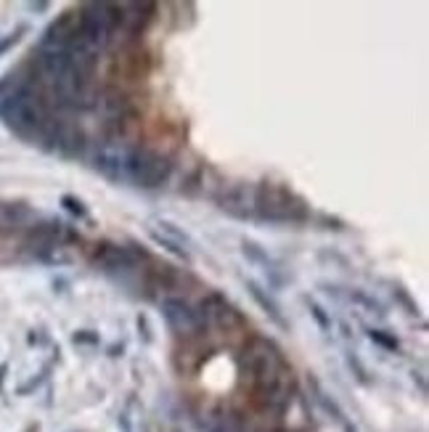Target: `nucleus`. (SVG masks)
I'll use <instances>...</instances> for the list:
<instances>
[{"mask_svg":"<svg viewBox=\"0 0 429 432\" xmlns=\"http://www.w3.org/2000/svg\"><path fill=\"white\" fill-rule=\"evenodd\" d=\"M0 120L24 144L43 146L50 125L56 120L35 74L19 83L6 98H0Z\"/></svg>","mask_w":429,"mask_h":432,"instance_id":"nucleus-1","label":"nucleus"},{"mask_svg":"<svg viewBox=\"0 0 429 432\" xmlns=\"http://www.w3.org/2000/svg\"><path fill=\"white\" fill-rule=\"evenodd\" d=\"M310 217H313L310 204L289 186L275 180L254 183V220L275 223V226H284V223L299 226V223H308Z\"/></svg>","mask_w":429,"mask_h":432,"instance_id":"nucleus-2","label":"nucleus"},{"mask_svg":"<svg viewBox=\"0 0 429 432\" xmlns=\"http://www.w3.org/2000/svg\"><path fill=\"white\" fill-rule=\"evenodd\" d=\"M80 241V234L74 226L64 223V220H37L32 226H27L22 239V250L37 263L61 265L72 260V244Z\"/></svg>","mask_w":429,"mask_h":432,"instance_id":"nucleus-3","label":"nucleus"},{"mask_svg":"<svg viewBox=\"0 0 429 432\" xmlns=\"http://www.w3.org/2000/svg\"><path fill=\"white\" fill-rule=\"evenodd\" d=\"M88 260L101 268L109 276H119V274H135L141 271L143 263L151 260V255L143 252L135 241H128V244H119V241H109L101 239L90 244L88 250Z\"/></svg>","mask_w":429,"mask_h":432,"instance_id":"nucleus-4","label":"nucleus"},{"mask_svg":"<svg viewBox=\"0 0 429 432\" xmlns=\"http://www.w3.org/2000/svg\"><path fill=\"white\" fill-rule=\"evenodd\" d=\"M77 11H80V29L85 40L98 53L109 48V43L114 40L122 25V3H85Z\"/></svg>","mask_w":429,"mask_h":432,"instance_id":"nucleus-5","label":"nucleus"},{"mask_svg":"<svg viewBox=\"0 0 429 432\" xmlns=\"http://www.w3.org/2000/svg\"><path fill=\"white\" fill-rule=\"evenodd\" d=\"M241 363H244L247 374L252 377L254 387L273 382V379H278L284 372H289L278 345L271 342L268 337H260V335H254L247 339L244 353H241Z\"/></svg>","mask_w":429,"mask_h":432,"instance_id":"nucleus-6","label":"nucleus"},{"mask_svg":"<svg viewBox=\"0 0 429 432\" xmlns=\"http://www.w3.org/2000/svg\"><path fill=\"white\" fill-rule=\"evenodd\" d=\"M172 175V159L156 151L151 146L132 144L130 162H128V186L138 189H159Z\"/></svg>","mask_w":429,"mask_h":432,"instance_id":"nucleus-7","label":"nucleus"},{"mask_svg":"<svg viewBox=\"0 0 429 432\" xmlns=\"http://www.w3.org/2000/svg\"><path fill=\"white\" fill-rule=\"evenodd\" d=\"M162 316H165L167 329L180 339H202L207 335V326H204L202 316L196 313V308L183 297H165L162 300Z\"/></svg>","mask_w":429,"mask_h":432,"instance_id":"nucleus-8","label":"nucleus"},{"mask_svg":"<svg viewBox=\"0 0 429 432\" xmlns=\"http://www.w3.org/2000/svg\"><path fill=\"white\" fill-rule=\"evenodd\" d=\"M40 149L48 154H59L61 159H83L85 151H88V135L74 122L53 120Z\"/></svg>","mask_w":429,"mask_h":432,"instance_id":"nucleus-9","label":"nucleus"},{"mask_svg":"<svg viewBox=\"0 0 429 432\" xmlns=\"http://www.w3.org/2000/svg\"><path fill=\"white\" fill-rule=\"evenodd\" d=\"M130 141H104L93 156V170L109 183L128 186V162H130Z\"/></svg>","mask_w":429,"mask_h":432,"instance_id":"nucleus-10","label":"nucleus"},{"mask_svg":"<svg viewBox=\"0 0 429 432\" xmlns=\"http://www.w3.org/2000/svg\"><path fill=\"white\" fill-rule=\"evenodd\" d=\"M220 212L233 220H254V183L250 180H233L226 183L223 191L214 196Z\"/></svg>","mask_w":429,"mask_h":432,"instance_id":"nucleus-11","label":"nucleus"},{"mask_svg":"<svg viewBox=\"0 0 429 432\" xmlns=\"http://www.w3.org/2000/svg\"><path fill=\"white\" fill-rule=\"evenodd\" d=\"M196 313L202 316L207 329H212V326L233 329V326L244 324V316L236 311V305H231V300L223 292H204L196 302Z\"/></svg>","mask_w":429,"mask_h":432,"instance_id":"nucleus-12","label":"nucleus"},{"mask_svg":"<svg viewBox=\"0 0 429 432\" xmlns=\"http://www.w3.org/2000/svg\"><path fill=\"white\" fill-rule=\"evenodd\" d=\"M297 396L294 393V377H292V369L284 372L278 379L268 384H260V387H254V398H257V403L262 408H268V411H284L289 403H292V398Z\"/></svg>","mask_w":429,"mask_h":432,"instance_id":"nucleus-13","label":"nucleus"},{"mask_svg":"<svg viewBox=\"0 0 429 432\" xmlns=\"http://www.w3.org/2000/svg\"><path fill=\"white\" fill-rule=\"evenodd\" d=\"M241 255L250 260L254 268H260L262 274H265V278H268V287H273V289H281L286 284V274H284V268L275 263L271 255L262 250L257 241H252V239H241Z\"/></svg>","mask_w":429,"mask_h":432,"instance_id":"nucleus-14","label":"nucleus"},{"mask_svg":"<svg viewBox=\"0 0 429 432\" xmlns=\"http://www.w3.org/2000/svg\"><path fill=\"white\" fill-rule=\"evenodd\" d=\"M223 186H226V180L217 175V170L210 168V165H202L183 183L180 191L186 194V196H210V199H214L217 194L223 191Z\"/></svg>","mask_w":429,"mask_h":432,"instance_id":"nucleus-15","label":"nucleus"},{"mask_svg":"<svg viewBox=\"0 0 429 432\" xmlns=\"http://www.w3.org/2000/svg\"><path fill=\"white\" fill-rule=\"evenodd\" d=\"M244 287H247V292L252 295V300L260 305V311L265 313V316H268V318H271V321H273L278 329H289V321H286V316H284V311H281V305H278V302H275L273 297L268 295V289H262L260 284L254 281V278H247V281H244Z\"/></svg>","mask_w":429,"mask_h":432,"instance_id":"nucleus-16","label":"nucleus"},{"mask_svg":"<svg viewBox=\"0 0 429 432\" xmlns=\"http://www.w3.org/2000/svg\"><path fill=\"white\" fill-rule=\"evenodd\" d=\"M310 390H313V398H315V403H318V406H321L323 411H326V414H329V417H332V419L336 421L339 427H342V430H345V432H355V424L347 419V414L342 411V406H339V403H336V400H334V398L329 396L326 390H323L321 384H318V379H310Z\"/></svg>","mask_w":429,"mask_h":432,"instance_id":"nucleus-17","label":"nucleus"},{"mask_svg":"<svg viewBox=\"0 0 429 432\" xmlns=\"http://www.w3.org/2000/svg\"><path fill=\"white\" fill-rule=\"evenodd\" d=\"M32 217V210L22 202L0 204V226L6 229H27V220Z\"/></svg>","mask_w":429,"mask_h":432,"instance_id":"nucleus-18","label":"nucleus"},{"mask_svg":"<svg viewBox=\"0 0 429 432\" xmlns=\"http://www.w3.org/2000/svg\"><path fill=\"white\" fill-rule=\"evenodd\" d=\"M156 234H162L165 239H170L172 244H178V247H183V250H189L193 247V241H191V236L186 234L183 229H178L175 223H170V220H156Z\"/></svg>","mask_w":429,"mask_h":432,"instance_id":"nucleus-19","label":"nucleus"},{"mask_svg":"<svg viewBox=\"0 0 429 432\" xmlns=\"http://www.w3.org/2000/svg\"><path fill=\"white\" fill-rule=\"evenodd\" d=\"M347 300L353 302V305H360L366 313H374L376 318H384V316H387L384 305H381L379 300H374L371 295H366L363 289H350V292H347Z\"/></svg>","mask_w":429,"mask_h":432,"instance_id":"nucleus-20","label":"nucleus"},{"mask_svg":"<svg viewBox=\"0 0 429 432\" xmlns=\"http://www.w3.org/2000/svg\"><path fill=\"white\" fill-rule=\"evenodd\" d=\"M149 236H151V241H154V244H159L165 252L172 255V257H178V260H183V263H191V252H189V250H183V247H178V244H172V241L165 239L162 234H156L154 229H149Z\"/></svg>","mask_w":429,"mask_h":432,"instance_id":"nucleus-21","label":"nucleus"},{"mask_svg":"<svg viewBox=\"0 0 429 432\" xmlns=\"http://www.w3.org/2000/svg\"><path fill=\"white\" fill-rule=\"evenodd\" d=\"M369 337L371 342H376L381 350H387V353H397L400 350V342H397V337L390 335V332H384V329H369Z\"/></svg>","mask_w":429,"mask_h":432,"instance_id":"nucleus-22","label":"nucleus"},{"mask_svg":"<svg viewBox=\"0 0 429 432\" xmlns=\"http://www.w3.org/2000/svg\"><path fill=\"white\" fill-rule=\"evenodd\" d=\"M61 207L69 212L72 217H77V220H88V207L80 196H74V194H64L61 196Z\"/></svg>","mask_w":429,"mask_h":432,"instance_id":"nucleus-23","label":"nucleus"},{"mask_svg":"<svg viewBox=\"0 0 429 432\" xmlns=\"http://www.w3.org/2000/svg\"><path fill=\"white\" fill-rule=\"evenodd\" d=\"M305 305H308L310 316L315 318V324L321 326V332H332V316L323 311V308L315 300H310V297H305Z\"/></svg>","mask_w":429,"mask_h":432,"instance_id":"nucleus-24","label":"nucleus"},{"mask_svg":"<svg viewBox=\"0 0 429 432\" xmlns=\"http://www.w3.org/2000/svg\"><path fill=\"white\" fill-rule=\"evenodd\" d=\"M393 295H395V300L400 302V305H403L405 311L411 313V316H418V305H416V300H414V297H411V295H408V289L405 287H400V284H395L393 287Z\"/></svg>","mask_w":429,"mask_h":432,"instance_id":"nucleus-25","label":"nucleus"},{"mask_svg":"<svg viewBox=\"0 0 429 432\" xmlns=\"http://www.w3.org/2000/svg\"><path fill=\"white\" fill-rule=\"evenodd\" d=\"M24 32H27V25H19L13 32H8L6 37H0V56H3V53H8L13 46H19V43H22V37H24Z\"/></svg>","mask_w":429,"mask_h":432,"instance_id":"nucleus-26","label":"nucleus"},{"mask_svg":"<svg viewBox=\"0 0 429 432\" xmlns=\"http://www.w3.org/2000/svg\"><path fill=\"white\" fill-rule=\"evenodd\" d=\"M72 342H74V345H98V332L80 329V332L72 335Z\"/></svg>","mask_w":429,"mask_h":432,"instance_id":"nucleus-27","label":"nucleus"},{"mask_svg":"<svg viewBox=\"0 0 429 432\" xmlns=\"http://www.w3.org/2000/svg\"><path fill=\"white\" fill-rule=\"evenodd\" d=\"M347 360H350V366L355 369L358 379H360V382H369V377H366V369H363V363L358 360V356H355V353H350V356H347Z\"/></svg>","mask_w":429,"mask_h":432,"instance_id":"nucleus-28","label":"nucleus"},{"mask_svg":"<svg viewBox=\"0 0 429 432\" xmlns=\"http://www.w3.org/2000/svg\"><path fill=\"white\" fill-rule=\"evenodd\" d=\"M323 220V223H326V229H334V231H342L345 229V223H342V220H339V217H329V215H318Z\"/></svg>","mask_w":429,"mask_h":432,"instance_id":"nucleus-29","label":"nucleus"},{"mask_svg":"<svg viewBox=\"0 0 429 432\" xmlns=\"http://www.w3.org/2000/svg\"><path fill=\"white\" fill-rule=\"evenodd\" d=\"M138 329L143 332V339L149 342V339H151V332H149V324H146V316H138Z\"/></svg>","mask_w":429,"mask_h":432,"instance_id":"nucleus-30","label":"nucleus"},{"mask_svg":"<svg viewBox=\"0 0 429 432\" xmlns=\"http://www.w3.org/2000/svg\"><path fill=\"white\" fill-rule=\"evenodd\" d=\"M29 11H48V3H29Z\"/></svg>","mask_w":429,"mask_h":432,"instance_id":"nucleus-31","label":"nucleus"},{"mask_svg":"<svg viewBox=\"0 0 429 432\" xmlns=\"http://www.w3.org/2000/svg\"><path fill=\"white\" fill-rule=\"evenodd\" d=\"M6 369H8V366H0V379H3V374H6Z\"/></svg>","mask_w":429,"mask_h":432,"instance_id":"nucleus-32","label":"nucleus"},{"mask_svg":"<svg viewBox=\"0 0 429 432\" xmlns=\"http://www.w3.org/2000/svg\"><path fill=\"white\" fill-rule=\"evenodd\" d=\"M3 90H6V83H3V80H0V93H3Z\"/></svg>","mask_w":429,"mask_h":432,"instance_id":"nucleus-33","label":"nucleus"}]
</instances>
